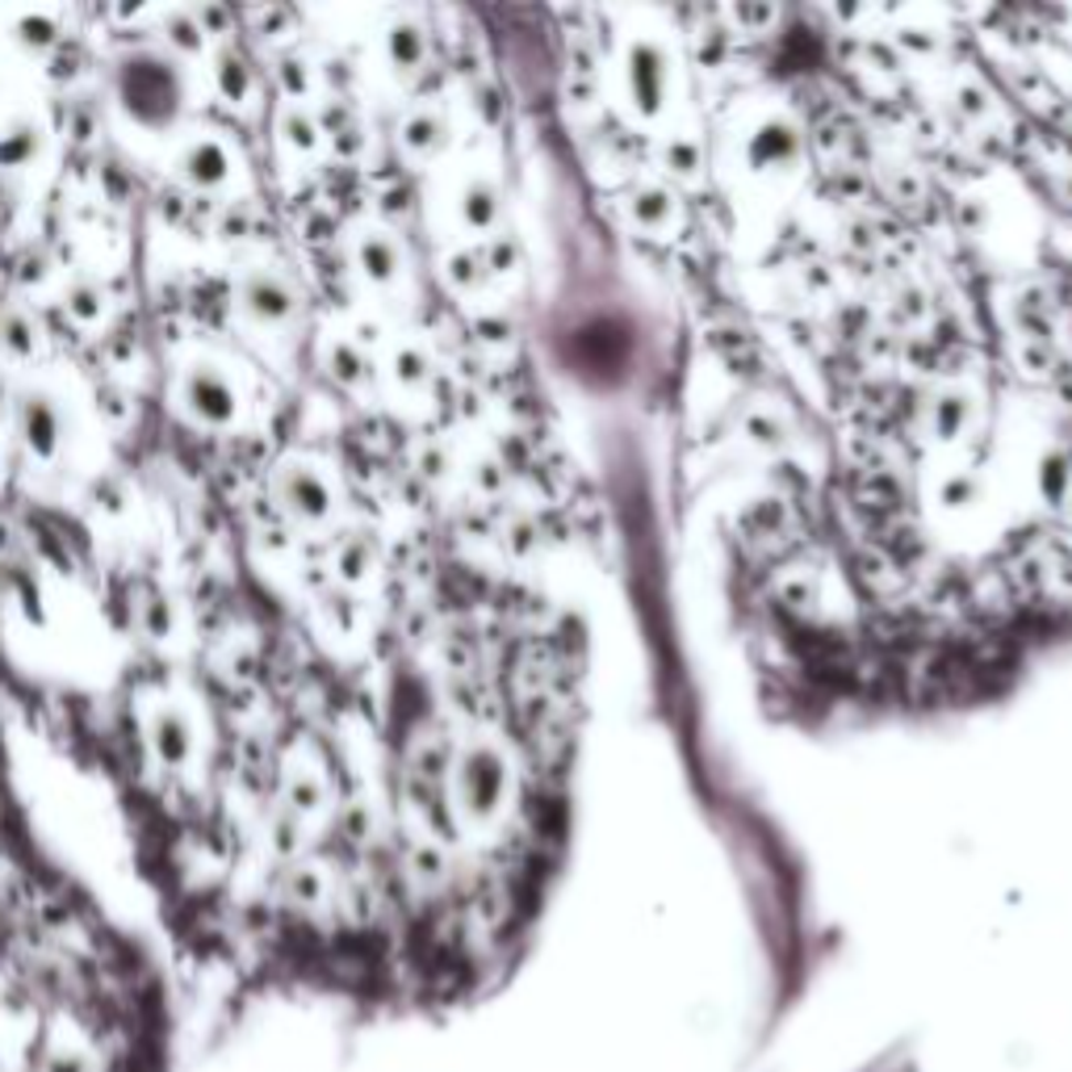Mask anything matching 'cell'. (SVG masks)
I'll list each match as a JSON object with an SVG mask.
<instances>
[{
	"mask_svg": "<svg viewBox=\"0 0 1072 1072\" xmlns=\"http://www.w3.org/2000/svg\"><path fill=\"white\" fill-rule=\"evenodd\" d=\"M109 88L122 114L143 130H168L185 109V72L159 51H126L109 67Z\"/></svg>",
	"mask_w": 1072,
	"mask_h": 1072,
	"instance_id": "cell-1",
	"label": "cell"
},
{
	"mask_svg": "<svg viewBox=\"0 0 1072 1072\" xmlns=\"http://www.w3.org/2000/svg\"><path fill=\"white\" fill-rule=\"evenodd\" d=\"M180 402H185V411L198 419L201 428H231L239 416V395L231 378L222 374L219 365H206V360L185 369Z\"/></svg>",
	"mask_w": 1072,
	"mask_h": 1072,
	"instance_id": "cell-2",
	"label": "cell"
},
{
	"mask_svg": "<svg viewBox=\"0 0 1072 1072\" xmlns=\"http://www.w3.org/2000/svg\"><path fill=\"white\" fill-rule=\"evenodd\" d=\"M235 298H239V311L252 318V323H260V327H277V323L294 318V311H298L294 285L281 277V273H273V269L243 273Z\"/></svg>",
	"mask_w": 1072,
	"mask_h": 1072,
	"instance_id": "cell-3",
	"label": "cell"
},
{
	"mask_svg": "<svg viewBox=\"0 0 1072 1072\" xmlns=\"http://www.w3.org/2000/svg\"><path fill=\"white\" fill-rule=\"evenodd\" d=\"M18 437L39 461H55L63 449V407L46 390L18 395Z\"/></svg>",
	"mask_w": 1072,
	"mask_h": 1072,
	"instance_id": "cell-4",
	"label": "cell"
},
{
	"mask_svg": "<svg viewBox=\"0 0 1072 1072\" xmlns=\"http://www.w3.org/2000/svg\"><path fill=\"white\" fill-rule=\"evenodd\" d=\"M277 498L281 507L302 524H323L332 516V503H336L327 477L311 465H285L277 474Z\"/></svg>",
	"mask_w": 1072,
	"mask_h": 1072,
	"instance_id": "cell-5",
	"label": "cell"
},
{
	"mask_svg": "<svg viewBox=\"0 0 1072 1072\" xmlns=\"http://www.w3.org/2000/svg\"><path fill=\"white\" fill-rule=\"evenodd\" d=\"M151 750L164 767H185L193 758V721L185 708H159L151 716Z\"/></svg>",
	"mask_w": 1072,
	"mask_h": 1072,
	"instance_id": "cell-6",
	"label": "cell"
},
{
	"mask_svg": "<svg viewBox=\"0 0 1072 1072\" xmlns=\"http://www.w3.org/2000/svg\"><path fill=\"white\" fill-rule=\"evenodd\" d=\"M177 168L185 185H193L201 193V189H219L222 180L231 177V156H227V147L219 139H193L180 151Z\"/></svg>",
	"mask_w": 1072,
	"mask_h": 1072,
	"instance_id": "cell-7",
	"label": "cell"
},
{
	"mask_svg": "<svg viewBox=\"0 0 1072 1072\" xmlns=\"http://www.w3.org/2000/svg\"><path fill=\"white\" fill-rule=\"evenodd\" d=\"M42 147H46V135H42L39 122L34 118L9 122L0 130V168L4 172H18V168H25V164H34L42 156Z\"/></svg>",
	"mask_w": 1072,
	"mask_h": 1072,
	"instance_id": "cell-8",
	"label": "cell"
},
{
	"mask_svg": "<svg viewBox=\"0 0 1072 1072\" xmlns=\"http://www.w3.org/2000/svg\"><path fill=\"white\" fill-rule=\"evenodd\" d=\"M0 353L9 360H30L39 353V323L25 315L21 306L0 311Z\"/></svg>",
	"mask_w": 1072,
	"mask_h": 1072,
	"instance_id": "cell-9",
	"label": "cell"
},
{
	"mask_svg": "<svg viewBox=\"0 0 1072 1072\" xmlns=\"http://www.w3.org/2000/svg\"><path fill=\"white\" fill-rule=\"evenodd\" d=\"M327 374H332L344 390H360L365 381H374V360L365 357L357 344L336 339V344L327 348Z\"/></svg>",
	"mask_w": 1072,
	"mask_h": 1072,
	"instance_id": "cell-10",
	"label": "cell"
},
{
	"mask_svg": "<svg viewBox=\"0 0 1072 1072\" xmlns=\"http://www.w3.org/2000/svg\"><path fill=\"white\" fill-rule=\"evenodd\" d=\"M63 126H67V139L72 143H93L105 130V109H101V101L93 97V93H76V97H67V105H63Z\"/></svg>",
	"mask_w": 1072,
	"mask_h": 1072,
	"instance_id": "cell-11",
	"label": "cell"
},
{
	"mask_svg": "<svg viewBox=\"0 0 1072 1072\" xmlns=\"http://www.w3.org/2000/svg\"><path fill=\"white\" fill-rule=\"evenodd\" d=\"M214 84H219L222 101H231V105L248 101L252 97V88H256L252 63L243 60L239 51H219V60H214Z\"/></svg>",
	"mask_w": 1072,
	"mask_h": 1072,
	"instance_id": "cell-12",
	"label": "cell"
},
{
	"mask_svg": "<svg viewBox=\"0 0 1072 1072\" xmlns=\"http://www.w3.org/2000/svg\"><path fill=\"white\" fill-rule=\"evenodd\" d=\"M63 306H67V315L76 318V323H97L101 315H105V306H109V294H105V285H101L97 277H72L67 281V290H63Z\"/></svg>",
	"mask_w": 1072,
	"mask_h": 1072,
	"instance_id": "cell-13",
	"label": "cell"
},
{
	"mask_svg": "<svg viewBox=\"0 0 1072 1072\" xmlns=\"http://www.w3.org/2000/svg\"><path fill=\"white\" fill-rule=\"evenodd\" d=\"M357 264H360V273L369 281H378V285H386V281H395V273H398V248H395V239H386V235H360V243H357Z\"/></svg>",
	"mask_w": 1072,
	"mask_h": 1072,
	"instance_id": "cell-14",
	"label": "cell"
},
{
	"mask_svg": "<svg viewBox=\"0 0 1072 1072\" xmlns=\"http://www.w3.org/2000/svg\"><path fill=\"white\" fill-rule=\"evenodd\" d=\"M13 39H18L21 51H30V55H46V51H55L60 46V18H51V13H25V18L13 21Z\"/></svg>",
	"mask_w": 1072,
	"mask_h": 1072,
	"instance_id": "cell-15",
	"label": "cell"
},
{
	"mask_svg": "<svg viewBox=\"0 0 1072 1072\" xmlns=\"http://www.w3.org/2000/svg\"><path fill=\"white\" fill-rule=\"evenodd\" d=\"M164 42H168L177 55H185V60L201 55V51H206V30H201L198 13H193V9L168 13V18H164Z\"/></svg>",
	"mask_w": 1072,
	"mask_h": 1072,
	"instance_id": "cell-16",
	"label": "cell"
},
{
	"mask_svg": "<svg viewBox=\"0 0 1072 1072\" xmlns=\"http://www.w3.org/2000/svg\"><path fill=\"white\" fill-rule=\"evenodd\" d=\"M277 130H281V139H285V147H294V151H315L318 139H323L318 118L311 114V109H302V105H290V109L281 114Z\"/></svg>",
	"mask_w": 1072,
	"mask_h": 1072,
	"instance_id": "cell-17",
	"label": "cell"
},
{
	"mask_svg": "<svg viewBox=\"0 0 1072 1072\" xmlns=\"http://www.w3.org/2000/svg\"><path fill=\"white\" fill-rule=\"evenodd\" d=\"M323 779L311 771H294L290 775V784H285V805L281 809H290L294 817H306L315 813V809H323Z\"/></svg>",
	"mask_w": 1072,
	"mask_h": 1072,
	"instance_id": "cell-18",
	"label": "cell"
},
{
	"mask_svg": "<svg viewBox=\"0 0 1072 1072\" xmlns=\"http://www.w3.org/2000/svg\"><path fill=\"white\" fill-rule=\"evenodd\" d=\"M139 629H143V637H151V641H168V637H172V629H177V608H172V599H168V596H147V599H143Z\"/></svg>",
	"mask_w": 1072,
	"mask_h": 1072,
	"instance_id": "cell-19",
	"label": "cell"
},
{
	"mask_svg": "<svg viewBox=\"0 0 1072 1072\" xmlns=\"http://www.w3.org/2000/svg\"><path fill=\"white\" fill-rule=\"evenodd\" d=\"M374 566V540L369 536H348L336 554V570L344 582H360Z\"/></svg>",
	"mask_w": 1072,
	"mask_h": 1072,
	"instance_id": "cell-20",
	"label": "cell"
},
{
	"mask_svg": "<svg viewBox=\"0 0 1072 1072\" xmlns=\"http://www.w3.org/2000/svg\"><path fill=\"white\" fill-rule=\"evenodd\" d=\"M386 51H390V63H395V67H416V63L423 60V34H419L411 21H402V25L390 30Z\"/></svg>",
	"mask_w": 1072,
	"mask_h": 1072,
	"instance_id": "cell-21",
	"label": "cell"
},
{
	"mask_svg": "<svg viewBox=\"0 0 1072 1072\" xmlns=\"http://www.w3.org/2000/svg\"><path fill=\"white\" fill-rule=\"evenodd\" d=\"M273 76H277L281 97L302 101L306 93H311V63L298 60V55H281L277 67H273Z\"/></svg>",
	"mask_w": 1072,
	"mask_h": 1072,
	"instance_id": "cell-22",
	"label": "cell"
},
{
	"mask_svg": "<svg viewBox=\"0 0 1072 1072\" xmlns=\"http://www.w3.org/2000/svg\"><path fill=\"white\" fill-rule=\"evenodd\" d=\"M402 143L411 151H419V156H428V151H437L440 143H444V122L432 118V114H416V118L402 126Z\"/></svg>",
	"mask_w": 1072,
	"mask_h": 1072,
	"instance_id": "cell-23",
	"label": "cell"
},
{
	"mask_svg": "<svg viewBox=\"0 0 1072 1072\" xmlns=\"http://www.w3.org/2000/svg\"><path fill=\"white\" fill-rule=\"evenodd\" d=\"M269 838H273V851H277L281 859L298 854L302 851V838H306V830H302V817H294L290 809H277L273 826H269Z\"/></svg>",
	"mask_w": 1072,
	"mask_h": 1072,
	"instance_id": "cell-24",
	"label": "cell"
},
{
	"mask_svg": "<svg viewBox=\"0 0 1072 1072\" xmlns=\"http://www.w3.org/2000/svg\"><path fill=\"white\" fill-rule=\"evenodd\" d=\"M423 374H428V360H423V353H416V348H398V353H395V378L402 381V386H419V381H423Z\"/></svg>",
	"mask_w": 1072,
	"mask_h": 1072,
	"instance_id": "cell-25",
	"label": "cell"
},
{
	"mask_svg": "<svg viewBox=\"0 0 1072 1072\" xmlns=\"http://www.w3.org/2000/svg\"><path fill=\"white\" fill-rule=\"evenodd\" d=\"M46 269H51V260H46V252H42V248H30V252L21 256L18 281H21V285H39V281L46 277Z\"/></svg>",
	"mask_w": 1072,
	"mask_h": 1072,
	"instance_id": "cell-26",
	"label": "cell"
},
{
	"mask_svg": "<svg viewBox=\"0 0 1072 1072\" xmlns=\"http://www.w3.org/2000/svg\"><path fill=\"white\" fill-rule=\"evenodd\" d=\"M193 13H198L206 39H210V34H227V25H231V9H222V4H201V9H193Z\"/></svg>",
	"mask_w": 1072,
	"mask_h": 1072,
	"instance_id": "cell-27",
	"label": "cell"
},
{
	"mask_svg": "<svg viewBox=\"0 0 1072 1072\" xmlns=\"http://www.w3.org/2000/svg\"><path fill=\"white\" fill-rule=\"evenodd\" d=\"M93 498H97L105 512H114V516H118L122 503H126V495H122V482H114V477H101V482H93Z\"/></svg>",
	"mask_w": 1072,
	"mask_h": 1072,
	"instance_id": "cell-28",
	"label": "cell"
},
{
	"mask_svg": "<svg viewBox=\"0 0 1072 1072\" xmlns=\"http://www.w3.org/2000/svg\"><path fill=\"white\" fill-rule=\"evenodd\" d=\"M185 210H189V201L180 198V193L164 198V219H168V222H185Z\"/></svg>",
	"mask_w": 1072,
	"mask_h": 1072,
	"instance_id": "cell-29",
	"label": "cell"
}]
</instances>
